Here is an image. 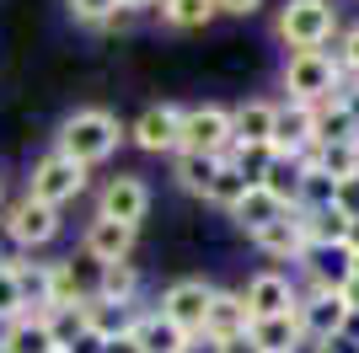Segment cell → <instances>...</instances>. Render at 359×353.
Returning a JSON list of instances; mask_svg holds the SVG:
<instances>
[{"instance_id": "cell-43", "label": "cell", "mask_w": 359, "mask_h": 353, "mask_svg": "<svg viewBox=\"0 0 359 353\" xmlns=\"http://www.w3.org/2000/svg\"><path fill=\"white\" fill-rule=\"evenodd\" d=\"M107 353H145V348H140L135 332H129V338H113V342H107Z\"/></svg>"}, {"instance_id": "cell-7", "label": "cell", "mask_w": 359, "mask_h": 353, "mask_svg": "<svg viewBox=\"0 0 359 353\" xmlns=\"http://www.w3.org/2000/svg\"><path fill=\"white\" fill-rule=\"evenodd\" d=\"M300 273L316 294H344L354 284V241L348 247H306L300 251Z\"/></svg>"}, {"instance_id": "cell-16", "label": "cell", "mask_w": 359, "mask_h": 353, "mask_svg": "<svg viewBox=\"0 0 359 353\" xmlns=\"http://www.w3.org/2000/svg\"><path fill=\"white\" fill-rule=\"evenodd\" d=\"M273 118H279V102H252L231 107V129H236V150H269L273 145Z\"/></svg>"}, {"instance_id": "cell-21", "label": "cell", "mask_w": 359, "mask_h": 353, "mask_svg": "<svg viewBox=\"0 0 359 353\" xmlns=\"http://www.w3.org/2000/svg\"><path fill=\"white\" fill-rule=\"evenodd\" d=\"M300 225H306V247H348V241H354V220H348L338 204L306 209Z\"/></svg>"}, {"instance_id": "cell-13", "label": "cell", "mask_w": 359, "mask_h": 353, "mask_svg": "<svg viewBox=\"0 0 359 353\" xmlns=\"http://www.w3.org/2000/svg\"><path fill=\"white\" fill-rule=\"evenodd\" d=\"M279 155H311L316 150V107L306 102H279V118H273V145Z\"/></svg>"}, {"instance_id": "cell-8", "label": "cell", "mask_w": 359, "mask_h": 353, "mask_svg": "<svg viewBox=\"0 0 359 353\" xmlns=\"http://www.w3.org/2000/svg\"><path fill=\"white\" fill-rule=\"evenodd\" d=\"M102 273H107V263H97L86 251L54 263V305H91V300H102Z\"/></svg>"}, {"instance_id": "cell-37", "label": "cell", "mask_w": 359, "mask_h": 353, "mask_svg": "<svg viewBox=\"0 0 359 353\" xmlns=\"http://www.w3.org/2000/svg\"><path fill=\"white\" fill-rule=\"evenodd\" d=\"M338 64H344V75H354L359 81V27L344 32V48H338Z\"/></svg>"}, {"instance_id": "cell-28", "label": "cell", "mask_w": 359, "mask_h": 353, "mask_svg": "<svg viewBox=\"0 0 359 353\" xmlns=\"http://www.w3.org/2000/svg\"><path fill=\"white\" fill-rule=\"evenodd\" d=\"M306 161L316 166V172H327L332 182H348V176H359V139H338V145H316Z\"/></svg>"}, {"instance_id": "cell-10", "label": "cell", "mask_w": 359, "mask_h": 353, "mask_svg": "<svg viewBox=\"0 0 359 353\" xmlns=\"http://www.w3.org/2000/svg\"><path fill=\"white\" fill-rule=\"evenodd\" d=\"M300 332H306V342H332V338H344V321H348V300L344 294H300Z\"/></svg>"}, {"instance_id": "cell-17", "label": "cell", "mask_w": 359, "mask_h": 353, "mask_svg": "<svg viewBox=\"0 0 359 353\" xmlns=\"http://www.w3.org/2000/svg\"><path fill=\"white\" fill-rule=\"evenodd\" d=\"M81 251L97 257V263H129V251H135V225H118V220H97L86 225L81 235Z\"/></svg>"}, {"instance_id": "cell-20", "label": "cell", "mask_w": 359, "mask_h": 353, "mask_svg": "<svg viewBox=\"0 0 359 353\" xmlns=\"http://www.w3.org/2000/svg\"><path fill=\"white\" fill-rule=\"evenodd\" d=\"M11 273H16V289H22V305H27V316H43V310H54V263H27V257H16Z\"/></svg>"}, {"instance_id": "cell-3", "label": "cell", "mask_w": 359, "mask_h": 353, "mask_svg": "<svg viewBox=\"0 0 359 353\" xmlns=\"http://www.w3.org/2000/svg\"><path fill=\"white\" fill-rule=\"evenodd\" d=\"M332 32H338V11H332L327 0H290L285 11H279V38L295 54H316Z\"/></svg>"}, {"instance_id": "cell-4", "label": "cell", "mask_w": 359, "mask_h": 353, "mask_svg": "<svg viewBox=\"0 0 359 353\" xmlns=\"http://www.w3.org/2000/svg\"><path fill=\"white\" fill-rule=\"evenodd\" d=\"M182 150L188 155H231L236 150V129H231V107H182Z\"/></svg>"}, {"instance_id": "cell-1", "label": "cell", "mask_w": 359, "mask_h": 353, "mask_svg": "<svg viewBox=\"0 0 359 353\" xmlns=\"http://www.w3.org/2000/svg\"><path fill=\"white\" fill-rule=\"evenodd\" d=\"M118 139H123V129L107 107H81V113H70L60 123V155H70L81 166H102L118 150Z\"/></svg>"}, {"instance_id": "cell-33", "label": "cell", "mask_w": 359, "mask_h": 353, "mask_svg": "<svg viewBox=\"0 0 359 353\" xmlns=\"http://www.w3.org/2000/svg\"><path fill=\"white\" fill-rule=\"evenodd\" d=\"M135 294H140V268H135V263H107V273H102V300L135 305Z\"/></svg>"}, {"instance_id": "cell-9", "label": "cell", "mask_w": 359, "mask_h": 353, "mask_svg": "<svg viewBox=\"0 0 359 353\" xmlns=\"http://www.w3.org/2000/svg\"><path fill=\"white\" fill-rule=\"evenodd\" d=\"M129 139H135L140 150H150V155H177V150H182V107L177 102L145 107V113L135 118Z\"/></svg>"}, {"instance_id": "cell-30", "label": "cell", "mask_w": 359, "mask_h": 353, "mask_svg": "<svg viewBox=\"0 0 359 353\" xmlns=\"http://www.w3.org/2000/svg\"><path fill=\"white\" fill-rule=\"evenodd\" d=\"M215 16H220V6L215 0H161V22L177 32H194V27H210Z\"/></svg>"}, {"instance_id": "cell-11", "label": "cell", "mask_w": 359, "mask_h": 353, "mask_svg": "<svg viewBox=\"0 0 359 353\" xmlns=\"http://www.w3.org/2000/svg\"><path fill=\"white\" fill-rule=\"evenodd\" d=\"M60 209H48V204H38V198H22V204L6 214V235H11L22 251H32V247H48L54 235H60Z\"/></svg>"}, {"instance_id": "cell-14", "label": "cell", "mask_w": 359, "mask_h": 353, "mask_svg": "<svg viewBox=\"0 0 359 353\" xmlns=\"http://www.w3.org/2000/svg\"><path fill=\"white\" fill-rule=\"evenodd\" d=\"M241 300H247V310H252V321H269V316H290V310L300 305L295 284L285 279V273H257V279H247V289H241Z\"/></svg>"}, {"instance_id": "cell-26", "label": "cell", "mask_w": 359, "mask_h": 353, "mask_svg": "<svg viewBox=\"0 0 359 353\" xmlns=\"http://www.w3.org/2000/svg\"><path fill=\"white\" fill-rule=\"evenodd\" d=\"M231 214H236V225H241L247 235H257L263 225H273L279 214H290V209L279 204V198H273L269 188H247V198H241V204L231 209Z\"/></svg>"}, {"instance_id": "cell-15", "label": "cell", "mask_w": 359, "mask_h": 353, "mask_svg": "<svg viewBox=\"0 0 359 353\" xmlns=\"http://www.w3.org/2000/svg\"><path fill=\"white\" fill-rule=\"evenodd\" d=\"M247 332H252V310H247L241 289H215L210 316H204V338L231 342V338H247Z\"/></svg>"}, {"instance_id": "cell-25", "label": "cell", "mask_w": 359, "mask_h": 353, "mask_svg": "<svg viewBox=\"0 0 359 353\" xmlns=\"http://www.w3.org/2000/svg\"><path fill=\"white\" fill-rule=\"evenodd\" d=\"M220 155H188V150H177V161H172V176H177L182 193H194V198H210V182L220 176Z\"/></svg>"}, {"instance_id": "cell-18", "label": "cell", "mask_w": 359, "mask_h": 353, "mask_svg": "<svg viewBox=\"0 0 359 353\" xmlns=\"http://www.w3.org/2000/svg\"><path fill=\"white\" fill-rule=\"evenodd\" d=\"M252 247L263 251V257H273V263H300V251H306V225H300V214L290 209V214H279L273 225H263V230L252 235Z\"/></svg>"}, {"instance_id": "cell-19", "label": "cell", "mask_w": 359, "mask_h": 353, "mask_svg": "<svg viewBox=\"0 0 359 353\" xmlns=\"http://www.w3.org/2000/svg\"><path fill=\"white\" fill-rule=\"evenodd\" d=\"M306 172H311L306 155H279V150H269V166H263V182H257V188H269L285 209H295L300 188H306Z\"/></svg>"}, {"instance_id": "cell-40", "label": "cell", "mask_w": 359, "mask_h": 353, "mask_svg": "<svg viewBox=\"0 0 359 353\" xmlns=\"http://www.w3.org/2000/svg\"><path fill=\"white\" fill-rule=\"evenodd\" d=\"M338 97H344V107L354 113V123H359V81H344V91H338Z\"/></svg>"}, {"instance_id": "cell-39", "label": "cell", "mask_w": 359, "mask_h": 353, "mask_svg": "<svg viewBox=\"0 0 359 353\" xmlns=\"http://www.w3.org/2000/svg\"><path fill=\"white\" fill-rule=\"evenodd\" d=\"M215 6H220L225 16H252L257 6H263V0H215Z\"/></svg>"}, {"instance_id": "cell-24", "label": "cell", "mask_w": 359, "mask_h": 353, "mask_svg": "<svg viewBox=\"0 0 359 353\" xmlns=\"http://www.w3.org/2000/svg\"><path fill=\"white\" fill-rule=\"evenodd\" d=\"M247 338H252L263 353H295L300 342H306V332H300V316L290 310V316H269V321H252V332H247Z\"/></svg>"}, {"instance_id": "cell-23", "label": "cell", "mask_w": 359, "mask_h": 353, "mask_svg": "<svg viewBox=\"0 0 359 353\" xmlns=\"http://www.w3.org/2000/svg\"><path fill=\"white\" fill-rule=\"evenodd\" d=\"M135 342H140L145 353H182V348H188V332H182L177 321H166L161 310H140Z\"/></svg>"}, {"instance_id": "cell-36", "label": "cell", "mask_w": 359, "mask_h": 353, "mask_svg": "<svg viewBox=\"0 0 359 353\" xmlns=\"http://www.w3.org/2000/svg\"><path fill=\"white\" fill-rule=\"evenodd\" d=\"M118 6H123V0H70V16H75V22H86V27H107Z\"/></svg>"}, {"instance_id": "cell-45", "label": "cell", "mask_w": 359, "mask_h": 353, "mask_svg": "<svg viewBox=\"0 0 359 353\" xmlns=\"http://www.w3.org/2000/svg\"><path fill=\"white\" fill-rule=\"evenodd\" d=\"M316 353H359L354 342H344V338H332V342H316Z\"/></svg>"}, {"instance_id": "cell-34", "label": "cell", "mask_w": 359, "mask_h": 353, "mask_svg": "<svg viewBox=\"0 0 359 353\" xmlns=\"http://www.w3.org/2000/svg\"><path fill=\"white\" fill-rule=\"evenodd\" d=\"M327 204H338V182H332L327 172H306V188H300V204H295V214H306V209H327Z\"/></svg>"}, {"instance_id": "cell-2", "label": "cell", "mask_w": 359, "mask_h": 353, "mask_svg": "<svg viewBox=\"0 0 359 353\" xmlns=\"http://www.w3.org/2000/svg\"><path fill=\"white\" fill-rule=\"evenodd\" d=\"M344 64L327 54V48H316V54H290L285 64V91H290V102H306V107H322L332 102L338 91H344Z\"/></svg>"}, {"instance_id": "cell-46", "label": "cell", "mask_w": 359, "mask_h": 353, "mask_svg": "<svg viewBox=\"0 0 359 353\" xmlns=\"http://www.w3.org/2000/svg\"><path fill=\"white\" fill-rule=\"evenodd\" d=\"M123 6H129V11H145V6H156V0H123Z\"/></svg>"}, {"instance_id": "cell-29", "label": "cell", "mask_w": 359, "mask_h": 353, "mask_svg": "<svg viewBox=\"0 0 359 353\" xmlns=\"http://www.w3.org/2000/svg\"><path fill=\"white\" fill-rule=\"evenodd\" d=\"M338 139H359V123L344 107V97H332V102L316 107V145H338Z\"/></svg>"}, {"instance_id": "cell-5", "label": "cell", "mask_w": 359, "mask_h": 353, "mask_svg": "<svg viewBox=\"0 0 359 353\" xmlns=\"http://www.w3.org/2000/svg\"><path fill=\"white\" fill-rule=\"evenodd\" d=\"M86 193V166L70 161V155H43V161L32 166V182H27V198H38V204L48 209H65L70 198H81Z\"/></svg>"}, {"instance_id": "cell-44", "label": "cell", "mask_w": 359, "mask_h": 353, "mask_svg": "<svg viewBox=\"0 0 359 353\" xmlns=\"http://www.w3.org/2000/svg\"><path fill=\"white\" fill-rule=\"evenodd\" d=\"M182 353H220V342H215V338H188Z\"/></svg>"}, {"instance_id": "cell-32", "label": "cell", "mask_w": 359, "mask_h": 353, "mask_svg": "<svg viewBox=\"0 0 359 353\" xmlns=\"http://www.w3.org/2000/svg\"><path fill=\"white\" fill-rule=\"evenodd\" d=\"M247 188H252V182H247V176H241V166L231 161V155H225L220 176L210 182V204H220V209H236L241 198H247Z\"/></svg>"}, {"instance_id": "cell-22", "label": "cell", "mask_w": 359, "mask_h": 353, "mask_svg": "<svg viewBox=\"0 0 359 353\" xmlns=\"http://www.w3.org/2000/svg\"><path fill=\"white\" fill-rule=\"evenodd\" d=\"M0 348L6 353H60V342H54L43 316H16L11 326H0Z\"/></svg>"}, {"instance_id": "cell-31", "label": "cell", "mask_w": 359, "mask_h": 353, "mask_svg": "<svg viewBox=\"0 0 359 353\" xmlns=\"http://www.w3.org/2000/svg\"><path fill=\"white\" fill-rule=\"evenodd\" d=\"M43 321H48V332H54V342H60V353L70 348L75 338H86V332H91L86 305H54V310H43Z\"/></svg>"}, {"instance_id": "cell-38", "label": "cell", "mask_w": 359, "mask_h": 353, "mask_svg": "<svg viewBox=\"0 0 359 353\" xmlns=\"http://www.w3.org/2000/svg\"><path fill=\"white\" fill-rule=\"evenodd\" d=\"M338 209H344L348 220H354V230H359V176H348V182H338Z\"/></svg>"}, {"instance_id": "cell-12", "label": "cell", "mask_w": 359, "mask_h": 353, "mask_svg": "<svg viewBox=\"0 0 359 353\" xmlns=\"http://www.w3.org/2000/svg\"><path fill=\"white\" fill-rule=\"evenodd\" d=\"M97 214H102V220H118V225H135V230H140V220L150 214V188L140 182V176H129V172L113 176V182L102 188V198H97Z\"/></svg>"}, {"instance_id": "cell-35", "label": "cell", "mask_w": 359, "mask_h": 353, "mask_svg": "<svg viewBox=\"0 0 359 353\" xmlns=\"http://www.w3.org/2000/svg\"><path fill=\"white\" fill-rule=\"evenodd\" d=\"M16 316H27V305H22V289H16L11 263H0V326H11Z\"/></svg>"}, {"instance_id": "cell-42", "label": "cell", "mask_w": 359, "mask_h": 353, "mask_svg": "<svg viewBox=\"0 0 359 353\" xmlns=\"http://www.w3.org/2000/svg\"><path fill=\"white\" fill-rule=\"evenodd\" d=\"M344 342L359 348V305H348V321H344Z\"/></svg>"}, {"instance_id": "cell-6", "label": "cell", "mask_w": 359, "mask_h": 353, "mask_svg": "<svg viewBox=\"0 0 359 353\" xmlns=\"http://www.w3.org/2000/svg\"><path fill=\"white\" fill-rule=\"evenodd\" d=\"M210 300H215V284L204 279H177L161 289V316L166 321H177L188 338H204V316H210Z\"/></svg>"}, {"instance_id": "cell-41", "label": "cell", "mask_w": 359, "mask_h": 353, "mask_svg": "<svg viewBox=\"0 0 359 353\" xmlns=\"http://www.w3.org/2000/svg\"><path fill=\"white\" fill-rule=\"evenodd\" d=\"M220 353H263L252 338H231V342H220Z\"/></svg>"}, {"instance_id": "cell-27", "label": "cell", "mask_w": 359, "mask_h": 353, "mask_svg": "<svg viewBox=\"0 0 359 353\" xmlns=\"http://www.w3.org/2000/svg\"><path fill=\"white\" fill-rule=\"evenodd\" d=\"M86 316H91V332L107 338V342H113V338H129L135 321H140V310L135 305H118V300H91Z\"/></svg>"}]
</instances>
